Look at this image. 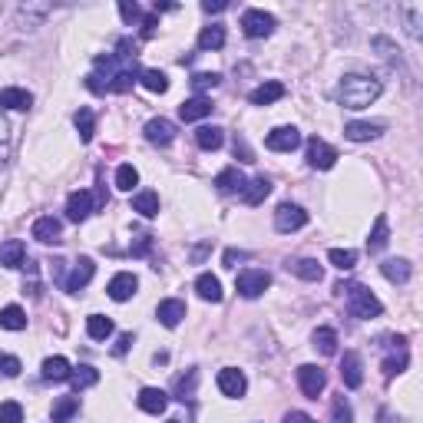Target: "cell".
<instances>
[{
    "mask_svg": "<svg viewBox=\"0 0 423 423\" xmlns=\"http://www.w3.org/2000/svg\"><path fill=\"white\" fill-rule=\"evenodd\" d=\"M380 79L364 77V73H347L341 83H337V103L347 106V109H364L380 97Z\"/></svg>",
    "mask_w": 423,
    "mask_h": 423,
    "instance_id": "1",
    "label": "cell"
},
{
    "mask_svg": "<svg viewBox=\"0 0 423 423\" xmlns=\"http://www.w3.org/2000/svg\"><path fill=\"white\" fill-rule=\"evenodd\" d=\"M337 295H344L347 291V308H351V314L354 317H377L380 311H384V304H380V298H377L374 291H367L364 285H337Z\"/></svg>",
    "mask_w": 423,
    "mask_h": 423,
    "instance_id": "2",
    "label": "cell"
},
{
    "mask_svg": "<svg viewBox=\"0 0 423 423\" xmlns=\"http://www.w3.org/2000/svg\"><path fill=\"white\" fill-rule=\"evenodd\" d=\"M271 285V275L268 271H261V268H245L235 278V288H238L241 298H258V295H265Z\"/></svg>",
    "mask_w": 423,
    "mask_h": 423,
    "instance_id": "3",
    "label": "cell"
},
{
    "mask_svg": "<svg viewBox=\"0 0 423 423\" xmlns=\"http://www.w3.org/2000/svg\"><path fill=\"white\" fill-rule=\"evenodd\" d=\"M298 387H301V394L308 397V400H317V397L324 394V387H327V374L314 364H301L298 367Z\"/></svg>",
    "mask_w": 423,
    "mask_h": 423,
    "instance_id": "4",
    "label": "cell"
},
{
    "mask_svg": "<svg viewBox=\"0 0 423 423\" xmlns=\"http://www.w3.org/2000/svg\"><path fill=\"white\" fill-rule=\"evenodd\" d=\"M241 30H245V37H251V40L271 37V30H275V17L265 13V10H245V17H241Z\"/></svg>",
    "mask_w": 423,
    "mask_h": 423,
    "instance_id": "5",
    "label": "cell"
},
{
    "mask_svg": "<svg viewBox=\"0 0 423 423\" xmlns=\"http://www.w3.org/2000/svg\"><path fill=\"white\" fill-rule=\"evenodd\" d=\"M308 225V211L301 209V205H291V202H285V205H278V211H275V229L278 231H298V229H304Z\"/></svg>",
    "mask_w": 423,
    "mask_h": 423,
    "instance_id": "6",
    "label": "cell"
},
{
    "mask_svg": "<svg viewBox=\"0 0 423 423\" xmlns=\"http://www.w3.org/2000/svg\"><path fill=\"white\" fill-rule=\"evenodd\" d=\"M265 145H268L271 153H295V149L301 145V133L295 129V126H278V129H271L268 133Z\"/></svg>",
    "mask_w": 423,
    "mask_h": 423,
    "instance_id": "7",
    "label": "cell"
},
{
    "mask_svg": "<svg viewBox=\"0 0 423 423\" xmlns=\"http://www.w3.org/2000/svg\"><path fill=\"white\" fill-rule=\"evenodd\" d=\"M337 163V149L334 145H327L324 139H308V165L311 169H331Z\"/></svg>",
    "mask_w": 423,
    "mask_h": 423,
    "instance_id": "8",
    "label": "cell"
},
{
    "mask_svg": "<svg viewBox=\"0 0 423 423\" xmlns=\"http://www.w3.org/2000/svg\"><path fill=\"white\" fill-rule=\"evenodd\" d=\"M93 275H97V265H93V258H79L77 265L70 268V275H67V291H70V295H79V291H83L89 281H93Z\"/></svg>",
    "mask_w": 423,
    "mask_h": 423,
    "instance_id": "9",
    "label": "cell"
},
{
    "mask_svg": "<svg viewBox=\"0 0 423 423\" xmlns=\"http://www.w3.org/2000/svg\"><path fill=\"white\" fill-rule=\"evenodd\" d=\"M341 380H344V387H351V390H357V387L364 384V361H361L357 351H347L344 361H341Z\"/></svg>",
    "mask_w": 423,
    "mask_h": 423,
    "instance_id": "10",
    "label": "cell"
},
{
    "mask_svg": "<svg viewBox=\"0 0 423 423\" xmlns=\"http://www.w3.org/2000/svg\"><path fill=\"white\" fill-rule=\"evenodd\" d=\"M136 288H139V278H136L133 271H119V275H113V281H109V298L113 301H129L136 295Z\"/></svg>",
    "mask_w": 423,
    "mask_h": 423,
    "instance_id": "11",
    "label": "cell"
},
{
    "mask_svg": "<svg viewBox=\"0 0 423 423\" xmlns=\"http://www.w3.org/2000/svg\"><path fill=\"white\" fill-rule=\"evenodd\" d=\"M219 390L225 397H245L248 380H245V374H241L238 367H225V370L219 374Z\"/></svg>",
    "mask_w": 423,
    "mask_h": 423,
    "instance_id": "12",
    "label": "cell"
},
{
    "mask_svg": "<svg viewBox=\"0 0 423 423\" xmlns=\"http://www.w3.org/2000/svg\"><path fill=\"white\" fill-rule=\"evenodd\" d=\"M143 133H145V139H149L153 145H169L175 139V123H169V119L159 116V119H149V123H145Z\"/></svg>",
    "mask_w": 423,
    "mask_h": 423,
    "instance_id": "13",
    "label": "cell"
},
{
    "mask_svg": "<svg viewBox=\"0 0 423 423\" xmlns=\"http://www.w3.org/2000/svg\"><path fill=\"white\" fill-rule=\"evenodd\" d=\"M89 211H93V192L79 189V192H73V195L67 199V219H70V221L89 219Z\"/></svg>",
    "mask_w": 423,
    "mask_h": 423,
    "instance_id": "14",
    "label": "cell"
},
{
    "mask_svg": "<svg viewBox=\"0 0 423 423\" xmlns=\"http://www.w3.org/2000/svg\"><path fill=\"white\" fill-rule=\"evenodd\" d=\"M60 235H63V225H60V219H53V215H43V219L33 221V238L43 241V245H57Z\"/></svg>",
    "mask_w": 423,
    "mask_h": 423,
    "instance_id": "15",
    "label": "cell"
},
{
    "mask_svg": "<svg viewBox=\"0 0 423 423\" xmlns=\"http://www.w3.org/2000/svg\"><path fill=\"white\" fill-rule=\"evenodd\" d=\"M139 407H143L145 414H165L169 394L159 390V387H143V390H139Z\"/></svg>",
    "mask_w": 423,
    "mask_h": 423,
    "instance_id": "16",
    "label": "cell"
},
{
    "mask_svg": "<svg viewBox=\"0 0 423 423\" xmlns=\"http://www.w3.org/2000/svg\"><path fill=\"white\" fill-rule=\"evenodd\" d=\"M215 185H219V192L225 195H235V192H245V185H248V179L235 169V165H229V169H221L219 175H215Z\"/></svg>",
    "mask_w": 423,
    "mask_h": 423,
    "instance_id": "17",
    "label": "cell"
},
{
    "mask_svg": "<svg viewBox=\"0 0 423 423\" xmlns=\"http://www.w3.org/2000/svg\"><path fill=\"white\" fill-rule=\"evenodd\" d=\"M155 317L163 321L165 327H179L182 324V317H185V301L179 298H165L159 308H155Z\"/></svg>",
    "mask_w": 423,
    "mask_h": 423,
    "instance_id": "18",
    "label": "cell"
},
{
    "mask_svg": "<svg viewBox=\"0 0 423 423\" xmlns=\"http://www.w3.org/2000/svg\"><path fill=\"white\" fill-rule=\"evenodd\" d=\"M0 106H4V109L27 113L30 106H33V97H30L27 89H20V87H7V89H0Z\"/></svg>",
    "mask_w": 423,
    "mask_h": 423,
    "instance_id": "19",
    "label": "cell"
},
{
    "mask_svg": "<svg viewBox=\"0 0 423 423\" xmlns=\"http://www.w3.org/2000/svg\"><path fill=\"white\" fill-rule=\"evenodd\" d=\"M211 99L205 97H192V99H185L182 106H179V116H182L185 123H195V119H205V116H211Z\"/></svg>",
    "mask_w": 423,
    "mask_h": 423,
    "instance_id": "20",
    "label": "cell"
},
{
    "mask_svg": "<svg viewBox=\"0 0 423 423\" xmlns=\"http://www.w3.org/2000/svg\"><path fill=\"white\" fill-rule=\"evenodd\" d=\"M23 258H27V248H23V241L10 238L0 245V265L4 268H23Z\"/></svg>",
    "mask_w": 423,
    "mask_h": 423,
    "instance_id": "21",
    "label": "cell"
},
{
    "mask_svg": "<svg viewBox=\"0 0 423 423\" xmlns=\"http://www.w3.org/2000/svg\"><path fill=\"white\" fill-rule=\"evenodd\" d=\"M380 133H384L380 123H347L344 126V136L351 143H367V139H377Z\"/></svg>",
    "mask_w": 423,
    "mask_h": 423,
    "instance_id": "22",
    "label": "cell"
},
{
    "mask_svg": "<svg viewBox=\"0 0 423 423\" xmlns=\"http://www.w3.org/2000/svg\"><path fill=\"white\" fill-rule=\"evenodd\" d=\"M195 291H199V298L211 301V304H215V301H221V281L215 278L211 271H205V275H199V278H195Z\"/></svg>",
    "mask_w": 423,
    "mask_h": 423,
    "instance_id": "23",
    "label": "cell"
},
{
    "mask_svg": "<svg viewBox=\"0 0 423 423\" xmlns=\"http://www.w3.org/2000/svg\"><path fill=\"white\" fill-rule=\"evenodd\" d=\"M281 97H285V87H281L278 79H268V83H261V87L251 89V103L255 106H268Z\"/></svg>",
    "mask_w": 423,
    "mask_h": 423,
    "instance_id": "24",
    "label": "cell"
},
{
    "mask_svg": "<svg viewBox=\"0 0 423 423\" xmlns=\"http://www.w3.org/2000/svg\"><path fill=\"white\" fill-rule=\"evenodd\" d=\"M245 202L248 205H261L265 199L271 195V179H265V175H258V179H251L248 185H245Z\"/></svg>",
    "mask_w": 423,
    "mask_h": 423,
    "instance_id": "25",
    "label": "cell"
},
{
    "mask_svg": "<svg viewBox=\"0 0 423 423\" xmlns=\"http://www.w3.org/2000/svg\"><path fill=\"white\" fill-rule=\"evenodd\" d=\"M387 241H390V225H387V215H377L374 231H370V238H367V251H384Z\"/></svg>",
    "mask_w": 423,
    "mask_h": 423,
    "instance_id": "26",
    "label": "cell"
},
{
    "mask_svg": "<svg viewBox=\"0 0 423 423\" xmlns=\"http://www.w3.org/2000/svg\"><path fill=\"white\" fill-rule=\"evenodd\" d=\"M70 361L67 357H47L43 361V380H70Z\"/></svg>",
    "mask_w": 423,
    "mask_h": 423,
    "instance_id": "27",
    "label": "cell"
},
{
    "mask_svg": "<svg viewBox=\"0 0 423 423\" xmlns=\"http://www.w3.org/2000/svg\"><path fill=\"white\" fill-rule=\"evenodd\" d=\"M380 271H384L387 281H397V285H404V281H410V261L404 258H390L380 265Z\"/></svg>",
    "mask_w": 423,
    "mask_h": 423,
    "instance_id": "28",
    "label": "cell"
},
{
    "mask_svg": "<svg viewBox=\"0 0 423 423\" xmlns=\"http://www.w3.org/2000/svg\"><path fill=\"white\" fill-rule=\"evenodd\" d=\"M288 268L295 271L298 278H304V281H321V278H324V268H321L314 258H298V261H291Z\"/></svg>",
    "mask_w": 423,
    "mask_h": 423,
    "instance_id": "29",
    "label": "cell"
},
{
    "mask_svg": "<svg viewBox=\"0 0 423 423\" xmlns=\"http://www.w3.org/2000/svg\"><path fill=\"white\" fill-rule=\"evenodd\" d=\"M133 211H139L143 219H155V215H159V195L149 192V189H145V192H139L133 199Z\"/></svg>",
    "mask_w": 423,
    "mask_h": 423,
    "instance_id": "30",
    "label": "cell"
},
{
    "mask_svg": "<svg viewBox=\"0 0 423 423\" xmlns=\"http://www.w3.org/2000/svg\"><path fill=\"white\" fill-rule=\"evenodd\" d=\"M195 143L202 145V149H209V153H215V149H221V143H225V133H221L219 126H202V129L195 133Z\"/></svg>",
    "mask_w": 423,
    "mask_h": 423,
    "instance_id": "31",
    "label": "cell"
},
{
    "mask_svg": "<svg viewBox=\"0 0 423 423\" xmlns=\"http://www.w3.org/2000/svg\"><path fill=\"white\" fill-rule=\"evenodd\" d=\"M97 380H99V370L97 367H89V364L73 367V370H70V384L77 387V390H87V387H93Z\"/></svg>",
    "mask_w": 423,
    "mask_h": 423,
    "instance_id": "32",
    "label": "cell"
},
{
    "mask_svg": "<svg viewBox=\"0 0 423 423\" xmlns=\"http://www.w3.org/2000/svg\"><path fill=\"white\" fill-rule=\"evenodd\" d=\"M87 334L93 337V341H106V337L113 334V321L106 314H89L87 317Z\"/></svg>",
    "mask_w": 423,
    "mask_h": 423,
    "instance_id": "33",
    "label": "cell"
},
{
    "mask_svg": "<svg viewBox=\"0 0 423 423\" xmlns=\"http://www.w3.org/2000/svg\"><path fill=\"white\" fill-rule=\"evenodd\" d=\"M77 410H79V400H77V397H60L50 414H53V423H70Z\"/></svg>",
    "mask_w": 423,
    "mask_h": 423,
    "instance_id": "34",
    "label": "cell"
},
{
    "mask_svg": "<svg viewBox=\"0 0 423 423\" xmlns=\"http://www.w3.org/2000/svg\"><path fill=\"white\" fill-rule=\"evenodd\" d=\"M0 327H7V331H23V327H27V314H23V308L7 304V308L0 311Z\"/></svg>",
    "mask_w": 423,
    "mask_h": 423,
    "instance_id": "35",
    "label": "cell"
},
{
    "mask_svg": "<svg viewBox=\"0 0 423 423\" xmlns=\"http://www.w3.org/2000/svg\"><path fill=\"white\" fill-rule=\"evenodd\" d=\"M314 347L324 357H334L337 354V331H331V327H317L314 331Z\"/></svg>",
    "mask_w": 423,
    "mask_h": 423,
    "instance_id": "36",
    "label": "cell"
},
{
    "mask_svg": "<svg viewBox=\"0 0 423 423\" xmlns=\"http://www.w3.org/2000/svg\"><path fill=\"white\" fill-rule=\"evenodd\" d=\"M139 83H143L149 93H165V89H169V77H165L163 70H143V73H139Z\"/></svg>",
    "mask_w": 423,
    "mask_h": 423,
    "instance_id": "37",
    "label": "cell"
},
{
    "mask_svg": "<svg viewBox=\"0 0 423 423\" xmlns=\"http://www.w3.org/2000/svg\"><path fill=\"white\" fill-rule=\"evenodd\" d=\"M73 123H77V129H79V139L89 143L93 133H97V129H93V109H89V106H79L77 116H73Z\"/></svg>",
    "mask_w": 423,
    "mask_h": 423,
    "instance_id": "38",
    "label": "cell"
},
{
    "mask_svg": "<svg viewBox=\"0 0 423 423\" xmlns=\"http://www.w3.org/2000/svg\"><path fill=\"white\" fill-rule=\"evenodd\" d=\"M221 43H225V27H219V23H211V27H205L199 33V47L202 50H219Z\"/></svg>",
    "mask_w": 423,
    "mask_h": 423,
    "instance_id": "39",
    "label": "cell"
},
{
    "mask_svg": "<svg viewBox=\"0 0 423 423\" xmlns=\"http://www.w3.org/2000/svg\"><path fill=\"white\" fill-rule=\"evenodd\" d=\"M327 261H331L334 268H341V271H351L357 265V251H351V248H331V251H327Z\"/></svg>",
    "mask_w": 423,
    "mask_h": 423,
    "instance_id": "40",
    "label": "cell"
},
{
    "mask_svg": "<svg viewBox=\"0 0 423 423\" xmlns=\"http://www.w3.org/2000/svg\"><path fill=\"white\" fill-rule=\"evenodd\" d=\"M136 185H139V172H136L129 163L119 165V169H116V189H123V192H133Z\"/></svg>",
    "mask_w": 423,
    "mask_h": 423,
    "instance_id": "41",
    "label": "cell"
},
{
    "mask_svg": "<svg viewBox=\"0 0 423 423\" xmlns=\"http://www.w3.org/2000/svg\"><path fill=\"white\" fill-rule=\"evenodd\" d=\"M407 370V347L400 344L397 347V354H390L384 361V377H394V374H404Z\"/></svg>",
    "mask_w": 423,
    "mask_h": 423,
    "instance_id": "42",
    "label": "cell"
},
{
    "mask_svg": "<svg viewBox=\"0 0 423 423\" xmlns=\"http://www.w3.org/2000/svg\"><path fill=\"white\" fill-rule=\"evenodd\" d=\"M10 163V123L0 116V172L7 169Z\"/></svg>",
    "mask_w": 423,
    "mask_h": 423,
    "instance_id": "43",
    "label": "cell"
},
{
    "mask_svg": "<svg viewBox=\"0 0 423 423\" xmlns=\"http://www.w3.org/2000/svg\"><path fill=\"white\" fill-rule=\"evenodd\" d=\"M331 423H354V410L344 397H337L334 407H331Z\"/></svg>",
    "mask_w": 423,
    "mask_h": 423,
    "instance_id": "44",
    "label": "cell"
},
{
    "mask_svg": "<svg viewBox=\"0 0 423 423\" xmlns=\"http://www.w3.org/2000/svg\"><path fill=\"white\" fill-rule=\"evenodd\" d=\"M219 83H221L219 73H195V77H192V89L199 93V97H202L205 89H215Z\"/></svg>",
    "mask_w": 423,
    "mask_h": 423,
    "instance_id": "45",
    "label": "cell"
},
{
    "mask_svg": "<svg viewBox=\"0 0 423 423\" xmlns=\"http://www.w3.org/2000/svg\"><path fill=\"white\" fill-rule=\"evenodd\" d=\"M0 423H23V407H20L17 400L0 404Z\"/></svg>",
    "mask_w": 423,
    "mask_h": 423,
    "instance_id": "46",
    "label": "cell"
},
{
    "mask_svg": "<svg viewBox=\"0 0 423 423\" xmlns=\"http://www.w3.org/2000/svg\"><path fill=\"white\" fill-rule=\"evenodd\" d=\"M195 380H199V374H195V370H189V377H179V384H175V397H179V400H192Z\"/></svg>",
    "mask_w": 423,
    "mask_h": 423,
    "instance_id": "47",
    "label": "cell"
},
{
    "mask_svg": "<svg viewBox=\"0 0 423 423\" xmlns=\"http://www.w3.org/2000/svg\"><path fill=\"white\" fill-rule=\"evenodd\" d=\"M20 370H23V367H20L17 357H4V361H0V374L4 377H17Z\"/></svg>",
    "mask_w": 423,
    "mask_h": 423,
    "instance_id": "48",
    "label": "cell"
},
{
    "mask_svg": "<svg viewBox=\"0 0 423 423\" xmlns=\"http://www.w3.org/2000/svg\"><path fill=\"white\" fill-rule=\"evenodd\" d=\"M119 13H123V20H126V23H136V20L143 17V13H139V7H136V4H119Z\"/></svg>",
    "mask_w": 423,
    "mask_h": 423,
    "instance_id": "49",
    "label": "cell"
},
{
    "mask_svg": "<svg viewBox=\"0 0 423 423\" xmlns=\"http://www.w3.org/2000/svg\"><path fill=\"white\" fill-rule=\"evenodd\" d=\"M285 423H317L311 414H304V410H291L288 417H285Z\"/></svg>",
    "mask_w": 423,
    "mask_h": 423,
    "instance_id": "50",
    "label": "cell"
},
{
    "mask_svg": "<svg viewBox=\"0 0 423 423\" xmlns=\"http://www.w3.org/2000/svg\"><path fill=\"white\" fill-rule=\"evenodd\" d=\"M155 27H159V13H149V17L143 20V37H153Z\"/></svg>",
    "mask_w": 423,
    "mask_h": 423,
    "instance_id": "51",
    "label": "cell"
},
{
    "mask_svg": "<svg viewBox=\"0 0 423 423\" xmlns=\"http://www.w3.org/2000/svg\"><path fill=\"white\" fill-rule=\"evenodd\" d=\"M225 7H229L225 0H205V4H202V10H205V13H221V10H225Z\"/></svg>",
    "mask_w": 423,
    "mask_h": 423,
    "instance_id": "52",
    "label": "cell"
},
{
    "mask_svg": "<svg viewBox=\"0 0 423 423\" xmlns=\"http://www.w3.org/2000/svg\"><path fill=\"white\" fill-rule=\"evenodd\" d=\"M235 155H241L245 163H255V159H251V153H248V145H245V139H235Z\"/></svg>",
    "mask_w": 423,
    "mask_h": 423,
    "instance_id": "53",
    "label": "cell"
},
{
    "mask_svg": "<svg viewBox=\"0 0 423 423\" xmlns=\"http://www.w3.org/2000/svg\"><path fill=\"white\" fill-rule=\"evenodd\" d=\"M149 245H153V238H149V235H143V238L133 245V255H145V251H149Z\"/></svg>",
    "mask_w": 423,
    "mask_h": 423,
    "instance_id": "54",
    "label": "cell"
},
{
    "mask_svg": "<svg viewBox=\"0 0 423 423\" xmlns=\"http://www.w3.org/2000/svg\"><path fill=\"white\" fill-rule=\"evenodd\" d=\"M245 258H248L245 251H225V265L229 268H235V261H245Z\"/></svg>",
    "mask_w": 423,
    "mask_h": 423,
    "instance_id": "55",
    "label": "cell"
},
{
    "mask_svg": "<svg viewBox=\"0 0 423 423\" xmlns=\"http://www.w3.org/2000/svg\"><path fill=\"white\" fill-rule=\"evenodd\" d=\"M129 344H133V334H123V337H119V344H116V354H126Z\"/></svg>",
    "mask_w": 423,
    "mask_h": 423,
    "instance_id": "56",
    "label": "cell"
},
{
    "mask_svg": "<svg viewBox=\"0 0 423 423\" xmlns=\"http://www.w3.org/2000/svg\"><path fill=\"white\" fill-rule=\"evenodd\" d=\"M169 423H182V420H169Z\"/></svg>",
    "mask_w": 423,
    "mask_h": 423,
    "instance_id": "57",
    "label": "cell"
},
{
    "mask_svg": "<svg viewBox=\"0 0 423 423\" xmlns=\"http://www.w3.org/2000/svg\"><path fill=\"white\" fill-rule=\"evenodd\" d=\"M0 361H4V357H0Z\"/></svg>",
    "mask_w": 423,
    "mask_h": 423,
    "instance_id": "58",
    "label": "cell"
}]
</instances>
